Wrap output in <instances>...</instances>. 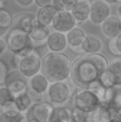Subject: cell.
<instances>
[{"instance_id":"4","label":"cell","mask_w":121,"mask_h":122,"mask_svg":"<svg viewBox=\"0 0 121 122\" xmlns=\"http://www.w3.org/2000/svg\"><path fill=\"white\" fill-rule=\"evenodd\" d=\"M72 101L75 108L91 114L102 105L97 95L91 90L78 89L72 96Z\"/></svg>"},{"instance_id":"6","label":"cell","mask_w":121,"mask_h":122,"mask_svg":"<svg viewBox=\"0 0 121 122\" xmlns=\"http://www.w3.org/2000/svg\"><path fill=\"white\" fill-rule=\"evenodd\" d=\"M54 107L49 102L33 103L26 111L27 122H49Z\"/></svg>"},{"instance_id":"26","label":"cell","mask_w":121,"mask_h":122,"mask_svg":"<svg viewBox=\"0 0 121 122\" xmlns=\"http://www.w3.org/2000/svg\"><path fill=\"white\" fill-rule=\"evenodd\" d=\"M15 96L11 91H9L5 86L0 88V107L5 109V111L12 110L11 108L14 106Z\"/></svg>"},{"instance_id":"33","label":"cell","mask_w":121,"mask_h":122,"mask_svg":"<svg viewBox=\"0 0 121 122\" xmlns=\"http://www.w3.org/2000/svg\"><path fill=\"white\" fill-rule=\"evenodd\" d=\"M35 3L40 8L47 6L54 5V0H35Z\"/></svg>"},{"instance_id":"25","label":"cell","mask_w":121,"mask_h":122,"mask_svg":"<svg viewBox=\"0 0 121 122\" xmlns=\"http://www.w3.org/2000/svg\"><path fill=\"white\" fill-rule=\"evenodd\" d=\"M13 18L9 12L3 8H0V37L8 33L12 27Z\"/></svg>"},{"instance_id":"36","label":"cell","mask_w":121,"mask_h":122,"mask_svg":"<svg viewBox=\"0 0 121 122\" xmlns=\"http://www.w3.org/2000/svg\"><path fill=\"white\" fill-rule=\"evenodd\" d=\"M115 43H116L117 48H118L119 51H120L121 54V34L119 35L117 37H115Z\"/></svg>"},{"instance_id":"9","label":"cell","mask_w":121,"mask_h":122,"mask_svg":"<svg viewBox=\"0 0 121 122\" xmlns=\"http://www.w3.org/2000/svg\"><path fill=\"white\" fill-rule=\"evenodd\" d=\"M106 87L121 86V56H115L109 62V68L104 78Z\"/></svg>"},{"instance_id":"40","label":"cell","mask_w":121,"mask_h":122,"mask_svg":"<svg viewBox=\"0 0 121 122\" xmlns=\"http://www.w3.org/2000/svg\"><path fill=\"white\" fill-rule=\"evenodd\" d=\"M1 87H2V86H1V83H0V88H1Z\"/></svg>"},{"instance_id":"30","label":"cell","mask_w":121,"mask_h":122,"mask_svg":"<svg viewBox=\"0 0 121 122\" xmlns=\"http://www.w3.org/2000/svg\"><path fill=\"white\" fill-rule=\"evenodd\" d=\"M10 71L9 66L3 59L0 58V83H3L5 77Z\"/></svg>"},{"instance_id":"21","label":"cell","mask_w":121,"mask_h":122,"mask_svg":"<svg viewBox=\"0 0 121 122\" xmlns=\"http://www.w3.org/2000/svg\"><path fill=\"white\" fill-rule=\"evenodd\" d=\"M49 83V81L41 72L32 76L29 81L30 88L42 95L48 91Z\"/></svg>"},{"instance_id":"23","label":"cell","mask_w":121,"mask_h":122,"mask_svg":"<svg viewBox=\"0 0 121 122\" xmlns=\"http://www.w3.org/2000/svg\"><path fill=\"white\" fill-rule=\"evenodd\" d=\"M113 116L121 111V86L112 87V96L108 106Z\"/></svg>"},{"instance_id":"20","label":"cell","mask_w":121,"mask_h":122,"mask_svg":"<svg viewBox=\"0 0 121 122\" xmlns=\"http://www.w3.org/2000/svg\"><path fill=\"white\" fill-rule=\"evenodd\" d=\"M28 34L32 38V42H45L51 34V32L48 27H45L39 25L37 23V20H36L34 24L30 28Z\"/></svg>"},{"instance_id":"32","label":"cell","mask_w":121,"mask_h":122,"mask_svg":"<svg viewBox=\"0 0 121 122\" xmlns=\"http://www.w3.org/2000/svg\"><path fill=\"white\" fill-rule=\"evenodd\" d=\"M108 48H109L110 52L111 53L112 55H114L115 56H121L120 52L119 51L118 48H117L116 43H115V37L110 39L109 43H108Z\"/></svg>"},{"instance_id":"28","label":"cell","mask_w":121,"mask_h":122,"mask_svg":"<svg viewBox=\"0 0 121 122\" xmlns=\"http://www.w3.org/2000/svg\"><path fill=\"white\" fill-rule=\"evenodd\" d=\"M77 0H54V6L59 12L69 11L71 12L75 6Z\"/></svg>"},{"instance_id":"2","label":"cell","mask_w":121,"mask_h":122,"mask_svg":"<svg viewBox=\"0 0 121 122\" xmlns=\"http://www.w3.org/2000/svg\"><path fill=\"white\" fill-rule=\"evenodd\" d=\"M72 61L63 52H48L42 58L41 73L51 83L66 81L71 76Z\"/></svg>"},{"instance_id":"12","label":"cell","mask_w":121,"mask_h":122,"mask_svg":"<svg viewBox=\"0 0 121 122\" xmlns=\"http://www.w3.org/2000/svg\"><path fill=\"white\" fill-rule=\"evenodd\" d=\"M69 48L76 54H85L82 44L86 37L85 32L79 27H76L66 34Z\"/></svg>"},{"instance_id":"38","label":"cell","mask_w":121,"mask_h":122,"mask_svg":"<svg viewBox=\"0 0 121 122\" xmlns=\"http://www.w3.org/2000/svg\"><path fill=\"white\" fill-rule=\"evenodd\" d=\"M105 3H106L107 4H116L121 2V0H103Z\"/></svg>"},{"instance_id":"13","label":"cell","mask_w":121,"mask_h":122,"mask_svg":"<svg viewBox=\"0 0 121 122\" xmlns=\"http://www.w3.org/2000/svg\"><path fill=\"white\" fill-rule=\"evenodd\" d=\"M92 3L91 0H77L71 9V13L76 19V23H82L90 18Z\"/></svg>"},{"instance_id":"39","label":"cell","mask_w":121,"mask_h":122,"mask_svg":"<svg viewBox=\"0 0 121 122\" xmlns=\"http://www.w3.org/2000/svg\"><path fill=\"white\" fill-rule=\"evenodd\" d=\"M118 13L120 14V16L121 17V3L119 5V7H118Z\"/></svg>"},{"instance_id":"15","label":"cell","mask_w":121,"mask_h":122,"mask_svg":"<svg viewBox=\"0 0 121 122\" xmlns=\"http://www.w3.org/2000/svg\"><path fill=\"white\" fill-rule=\"evenodd\" d=\"M36 22V17L32 13H23L15 15L13 18L11 29H19L28 32Z\"/></svg>"},{"instance_id":"34","label":"cell","mask_w":121,"mask_h":122,"mask_svg":"<svg viewBox=\"0 0 121 122\" xmlns=\"http://www.w3.org/2000/svg\"><path fill=\"white\" fill-rule=\"evenodd\" d=\"M8 50V44H7V42L3 40L2 37H0V56H2L3 54H5Z\"/></svg>"},{"instance_id":"22","label":"cell","mask_w":121,"mask_h":122,"mask_svg":"<svg viewBox=\"0 0 121 122\" xmlns=\"http://www.w3.org/2000/svg\"><path fill=\"white\" fill-rule=\"evenodd\" d=\"M113 115L107 106L101 105L98 109L91 114V122H110Z\"/></svg>"},{"instance_id":"41","label":"cell","mask_w":121,"mask_h":122,"mask_svg":"<svg viewBox=\"0 0 121 122\" xmlns=\"http://www.w3.org/2000/svg\"><path fill=\"white\" fill-rule=\"evenodd\" d=\"M0 2H3V0H0Z\"/></svg>"},{"instance_id":"35","label":"cell","mask_w":121,"mask_h":122,"mask_svg":"<svg viewBox=\"0 0 121 122\" xmlns=\"http://www.w3.org/2000/svg\"><path fill=\"white\" fill-rule=\"evenodd\" d=\"M15 2L20 6L27 8V7H30L35 2V0H15Z\"/></svg>"},{"instance_id":"31","label":"cell","mask_w":121,"mask_h":122,"mask_svg":"<svg viewBox=\"0 0 121 122\" xmlns=\"http://www.w3.org/2000/svg\"><path fill=\"white\" fill-rule=\"evenodd\" d=\"M26 91H27V92H28V95H29V97H31V99H32V101L33 103H39V102H42V94L37 93V92H36L35 91L31 89L30 87H28Z\"/></svg>"},{"instance_id":"10","label":"cell","mask_w":121,"mask_h":122,"mask_svg":"<svg viewBox=\"0 0 121 122\" xmlns=\"http://www.w3.org/2000/svg\"><path fill=\"white\" fill-rule=\"evenodd\" d=\"M77 23L73 17L72 13L69 11L58 12L52 21V26L56 32L61 33H67L74 27H76Z\"/></svg>"},{"instance_id":"42","label":"cell","mask_w":121,"mask_h":122,"mask_svg":"<svg viewBox=\"0 0 121 122\" xmlns=\"http://www.w3.org/2000/svg\"><path fill=\"white\" fill-rule=\"evenodd\" d=\"M120 19H121V18H120Z\"/></svg>"},{"instance_id":"19","label":"cell","mask_w":121,"mask_h":122,"mask_svg":"<svg viewBox=\"0 0 121 122\" xmlns=\"http://www.w3.org/2000/svg\"><path fill=\"white\" fill-rule=\"evenodd\" d=\"M49 122H72V110L65 106L54 107Z\"/></svg>"},{"instance_id":"27","label":"cell","mask_w":121,"mask_h":122,"mask_svg":"<svg viewBox=\"0 0 121 122\" xmlns=\"http://www.w3.org/2000/svg\"><path fill=\"white\" fill-rule=\"evenodd\" d=\"M0 122H27V119L22 112L12 109L0 114Z\"/></svg>"},{"instance_id":"1","label":"cell","mask_w":121,"mask_h":122,"mask_svg":"<svg viewBox=\"0 0 121 122\" xmlns=\"http://www.w3.org/2000/svg\"><path fill=\"white\" fill-rule=\"evenodd\" d=\"M109 68V61L100 53L83 54L72 62L71 81L81 89L95 90L100 86L101 76Z\"/></svg>"},{"instance_id":"37","label":"cell","mask_w":121,"mask_h":122,"mask_svg":"<svg viewBox=\"0 0 121 122\" xmlns=\"http://www.w3.org/2000/svg\"><path fill=\"white\" fill-rule=\"evenodd\" d=\"M110 122H121V114L115 115Z\"/></svg>"},{"instance_id":"17","label":"cell","mask_w":121,"mask_h":122,"mask_svg":"<svg viewBox=\"0 0 121 122\" xmlns=\"http://www.w3.org/2000/svg\"><path fill=\"white\" fill-rule=\"evenodd\" d=\"M58 12L59 11L57 10V8L54 5L40 8L37 13V16H36L37 23L39 25L45 27L52 26V21Z\"/></svg>"},{"instance_id":"8","label":"cell","mask_w":121,"mask_h":122,"mask_svg":"<svg viewBox=\"0 0 121 122\" xmlns=\"http://www.w3.org/2000/svg\"><path fill=\"white\" fill-rule=\"evenodd\" d=\"M4 86L14 95L24 92L28 88V81L19 70H10L3 81Z\"/></svg>"},{"instance_id":"29","label":"cell","mask_w":121,"mask_h":122,"mask_svg":"<svg viewBox=\"0 0 121 122\" xmlns=\"http://www.w3.org/2000/svg\"><path fill=\"white\" fill-rule=\"evenodd\" d=\"M72 122H91V114L74 108L72 110Z\"/></svg>"},{"instance_id":"3","label":"cell","mask_w":121,"mask_h":122,"mask_svg":"<svg viewBox=\"0 0 121 122\" xmlns=\"http://www.w3.org/2000/svg\"><path fill=\"white\" fill-rule=\"evenodd\" d=\"M8 50L19 57H24L34 49L33 42L29 34L19 29H10L7 35Z\"/></svg>"},{"instance_id":"24","label":"cell","mask_w":121,"mask_h":122,"mask_svg":"<svg viewBox=\"0 0 121 122\" xmlns=\"http://www.w3.org/2000/svg\"><path fill=\"white\" fill-rule=\"evenodd\" d=\"M32 104L33 102L27 91H24V92L15 96L14 107L16 108L17 111H20V112H26Z\"/></svg>"},{"instance_id":"18","label":"cell","mask_w":121,"mask_h":122,"mask_svg":"<svg viewBox=\"0 0 121 122\" xmlns=\"http://www.w3.org/2000/svg\"><path fill=\"white\" fill-rule=\"evenodd\" d=\"M85 54L92 55L100 53L102 48V42L99 37L94 35H86L82 44Z\"/></svg>"},{"instance_id":"16","label":"cell","mask_w":121,"mask_h":122,"mask_svg":"<svg viewBox=\"0 0 121 122\" xmlns=\"http://www.w3.org/2000/svg\"><path fill=\"white\" fill-rule=\"evenodd\" d=\"M103 33L110 38L117 37L121 34V19L117 16H110L101 24Z\"/></svg>"},{"instance_id":"11","label":"cell","mask_w":121,"mask_h":122,"mask_svg":"<svg viewBox=\"0 0 121 122\" xmlns=\"http://www.w3.org/2000/svg\"><path fill=\"white\" fill-rule=\"evenodd\" d=\"M110 16V8L109 4L102 0H97L92 3L90 20L95 25L102 24Z\"/></svg>"},{"instance_id":"7","label":"cell","mask_w":121,"mask_h":122,"mask_svg":"<svg viewBox=\"0 0 121 122\" xmlns=\"http://www.w3.org/2000/svg\"><path fill=\"white\" fill-rule=\"evenodd\" d=\"M42 67V57L35 51H32L20 60L18 70L27 78H32L37 74L41 72Z\"/></svg>"},{"instance_id":"14","label":"cell","mask_w":121,"mask_h":122,"mask_svg":"<svg viewBox=\"0 0 121 122\" xmlns=\"http://www.w3.org/2000/svg\"><path fill=\"white\" fill-rule=\"evenodd\" d=\"M47 45L51 52H62L68 46L66 34L59 32H51L47 39Z\"/></svg>"},{"instance_id":"5","label":"cell","mask_w":121,"mask_h":122,"mask_svg":"<svg viewBox=\"0 0 121 122\" xmlns=\"http://www.w3.org/2000/svg\"><path fill=\"white\" fill-rule=\"evenodd\" d=\"M73 85H75L74 82H71L68 79L63 81L51 83L47 91L51 103L60 105L66 102L75 93Z\"/></svg>"}]
</instances>
